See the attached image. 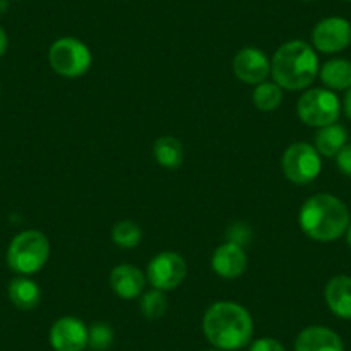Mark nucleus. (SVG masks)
<instances>
[{
    "instance_id": "10",
    "label": "nucleus",
    "mask_w": 351,
    "mask_h": 351,
    "mask_svg": "<svg viewBox=\"0 0 351 351\" xmlns=\"http://www.w3.org/2000/svg\"><path fill=\"white\" fill-rule=\"evenodd\" d=\"M49 339L56 351H83L88 346V327L77 317H60L50 327Z\"/></svg>"
},
{
    "instance_id": "2",
    "label": "nucleus",
    "mask_w": 351,
    "mask_h": 351,
    "mask_svg": "<svg viewBox=\"0 0 351 351\" xmlns=\"http://www.w3.org/2000/svg\"><path fill=\"white\" fill-rule=\"evenodd\" d=\"M298 222L308 238L329 243L346 234L351 217L343 200L334 195L317 193L302 205Z\"/></svg>"
},
{
    "instance_id": "11",
    "label": "nucleus",
    "mask_w": 351,
    "mask_h": 351,
    "mask_svg": "<svg viewBox=\"0 0 351 351\" xmlns=\"http://www.w3.org/2000/svg\"><path fill=\"white\" fill-rule=\"evenodd\" d=\"M232 71L241 83L260 84L267 80L271 74V60L262 50L241 49L232 59Z\"/></svg>"
},
{
    "instance_id": "15",
    "label": "nucleus",
    "mask_w": 351,
    "mask_h": 351,
    "mask_svg": "<svg viewBox=\"0 0 351 351\" xmlns=\"http://www.w3.org/2000/svg\"><path fill=\"white\" fill-rule=\"evenodd\" d=\"M324 298L334 315L351 320V278L336 276L330 279L324 291Z\"/></svg>"
},
{
    "instance_id": "22",
    "label": "nucleus",
    "mask_w": 351,
    "mask_h": 351,
    "mask_svg": "<svg viewBox=\"0 0 351 351\" xmlns=\"http://www.w3.org/2000/svg\"><path fill=\"white\" fill-rule=\"evenodd\" d=\"M167 296L160 289H152L141 296L140 310L147 320H157L164 317L167 312Z\"/></svg>"
},
{
    "instance_id": "26",
    "label": "nucleus",
    "mask_w": 351,
    "mask_h": 351,
    "mask_svg": "<svg viewBox=\"0 0 351 351\" xmlns=\"http://www.w3.org/2000/svg\"><path fill=\"white\" fill-rule=\"evenodd\" d=\"M336 164L337 169H339L344 176L351 178V143H346L341 148L339 154L336 155Z\"/></svg>"
},
{
    "instance_id": "3",
    "label": "nucleus",
    "mask_w": 351,
    "mask_h": 351,
    "mask_svg": "<svg viewBox=\"0 0 351 351\" xmlns=\"http://www.w3.org/2000/svg\"><path fill=\"white\" fill-rule=\"evenodd\" d=\"M271 73L274 83L285 90H305L319 74V59L315 50L303 40L282 43L272 57Z\"/></svg>"
},
{
    "instance_id": "29",
    "label": "nucleus",
    "mask_w": 351,
    "mask_h": 351,
    "mask_svg": "<svg viewBox=\"0 0 351 351\" xmlns=\"http://www.w3.org/2000/svg\"><path fill=\"white\" fill-rule=\"evenodd\" d=\"M8 2H9V0H0V16L4 14L5 11H8V8H9Z\"/></svg>"
},
{
    "instance_id": "19",
    "label": "nucleus",
    "mask_w": 351,
    "mask_h": 351,
    "mask_svg": "<svg viewBox=\"0 0 351 351\" xmlns=\"http://www.w3.org/2000/svg\"><path fill=\"white\" fill-rule=\"evenodd\" d=\"M154 155L158 165L165 169L181 167L184 160V148L178 138L174 136H160L154 143Z\"/></svg>"
},
{
    "instance_id": "32",
    "label": "nucleus",
    "mask_w": 351,
    "mask_h": 351,
    "mask_svg": "<svg viewBox=\"0 0 351 351\" xmlns=\"http://www.w3.org/2000/svg\"><path fill=\"white\" fill-rule=\"evenodd\" d=\"M306 2H310V0H306Z\"/></svg>"
},
{
    "instance_id": "23",
    "label": "nucleus",
    "mask_w": 351,
    "mask_h": 351,
    "mask_svg": "<svg viewBox=\"0 0 351 351\" xmlns=\"http://www.w3.org/2000/svg\"><path fill=\"white\" fill-rule=\"evenodd\" d=\"M114 343V330L109 324L97 322L88 327V348L93 351H107Z\"/></svg>"
},
{
    "instance_id": "12",
    "label": "nucleus",
    "mask_w": 351,
    "mask_h": 351,
    "mask_svg": "<svg viewBox=\"0 0 351 351\" xmlns=\"http://www.w3.org/2000/svg\"><path fill=\"white\" fill-rule=\"evenodd\" d=\"M248 260L243 246L226 241L212 255V271L224 279H236L245 274Z\"/></svg>"
},
{
    "instance_id": "33",
    "label": "nucleus",
    "mask_w": 351,
    "mask_h": 351,
    "mask_svg": "<svg viewBox=\"0 0 351 351\" xmlns=\"http://www.w3.org/2000/svg\"><path fill=\"white\" fill-rule=\"evenodd\" d=\"M348 2H351V0H348Z\"/></svg>"
},
{
    "instance_id": "1",
    "label": "nucleus",
    "mask_w": 351,
    "mask_h": 351,
    "mask_svg": "<svg viewBox=\"0 0 351 351\" xmlns=\"http://www.w3.org/2000/svg\"><path fill=\"white\" fill-rule=\"evenodd\" d=\"M202 329L215 350L238 351L252 341L253 319L239 303L217 302L205 312Z\"/></svg>"
},
{
    "instance_id": "9",
    "label": "nucleus",
    "mask_w": 351,
    "mask_h": 351,
    "mask_svg": "<svg viewBox=\"0 0 351 351\" xmlns=\"http://www.w3.org/2000/svg\"><path fill=\"white\" fill-rule=\"evenodd\" d=\"M315 50L322 53H337L351 43V25L344 18H326L315 25L312 32Z\"/></svg>"
},
{
    "instance_id": "16",
    "label": "nucleus",
    "mask_w": 351,
    "mask_h": 351,
    "mask_svg": "<svg viewBox=\"0 0 351 351\" xmlns=\"http://www.w3.org/2000/svg\"><path fill=\"white\" fill-rule=\"evenodd\" d=\"M40 298H42V291H40L38 285L26 276L16 278L9 282V300L16 308L33 310L35 306H38Z\"/></svg>"
},
{
    "instance_id": "5",
    "label": "nucleus",
    "mask_w": 351,
    "mask_h": 351,
    "mask_svg": "<svg viewBox=\"0 0 351 351\" xmlns=\"http://www.w3.org/2000/svg\"><path fill=\"white\" fill-rule=\"evenodd\" d=\"M296 112L303 124L310 128H324L339 119L341 102L337 95L327 88L306 90L296 104Z\"/></svg>"
},
{
    "instance_id": "6",
    "label": "nucleus",
    "mask_w": 351,
    "mask_h": 351,
    "mask_svg": "<svg viewBox=\"0 0 351 351\" xmlns=\"http://www.w3.org/2000/svg\"><path fill=\"white\" fill-rule=\"evenodd\" d=\"M49 62L59 76L80 77L92 66V52L77 38L64 36L50 45Z\"/></svg>"
},
{
    "instance_id": "7",
    "label": "nucleus",
    "mask_w": 351,
    "mask_h": 351,
    "mask_svg": "<svg viewBox=\"0 0 351 351\" xmlns=\"http://www.w3.org/2000/svg\"><path fill=\"white\" fill-rule=\"evenodd\" d=\"M282 174L295 184H308L319 178L322 171L320 154L313 145L296 141L289 145L281 158Z\"/></svg>"
},
{
    "instance_id": "25",
    "label": "nucleus",
    "mask_w": 351,
    "mask_h": 351,
    "mask_svg": "<svg viewBox=\"0 0 351 351\" xmlns=\"http://www.w3.org/2000/svg\"><path fill=\"white\" fill-rule=\"evenodd\" d=\"M250 351H286V348L281 341L274 337H258L252 343Z\"/></svg>"
},
{
    "instance_id": "18",
    "label": "nucleus",
    "mask_w": 351,
    "mask_h": 351,
    "mask_svg": "<svg viewBox=\"0 0 351 351\" xmlns=\"http://www.w3.org/2000/svg\"><path fill=\"white\" fill-rule=\"evenodd\" d=\"M348 143V131L341 124L334 123L324 126L315 134V148L324 157H336L341 148Z\"/></svg>"
},
{
    "instance_id": "8",
    "label": "nucleus",
    "mask_w": 351,
    "mask_h": 351,
    "mask_svg": "<svg viewBox=\"0 0 351 351\" xmlns=\"http://www.w3.org/2000/svg\"><path fill=\"white\" fill-rule=\"evenodd\" d=\"M188 272L186 260L174 252H162L150 260L147 267V279L154 289L171 291L181 286Z\"/></svg>"
},
{
    "instance_id": "17",
    "label": "nucleus",
    "mask_w": 351,
    "mask_h": 351,
    "mask_svg": "<svg viewBox=\"0 0 351 351\" xmlns=\"http://www.w3.org/2000/svg\"><path fill=\"white\" fill-rule=\"evenodd\" d=\"M320 81L327 86V90L341 92V90H350L351 88V60L346 59H332L327 60L322 66Z\"/></svg>"
},
{
    "instance_id": "20",
    "label": "nucleus",
    "mask_w": 351,
    "mask_h": 351,
    "mask_svg": "<svg viewBox=\"0 0 351 351\" xmlns=\"http://www.w3.org/2000/svg\"><path fill=\"white\" fill-rule=\"evenodd\" d=\"M282 102V88L276 83H263L256 84L253 90V106L262 112H272L278 109Z\"/></svg>"
},
{
    "instance_id": "21",
    "label": "nucleus",
    "mask_w": 351,
    "mask_h": 351,
    "mask_svg": "<svg viewBox=\"0 0 351 351\" xmlns=\"http://www.w3.org/2000/svg\"><path fill=\"white\" fill-rule=\"evenodd\" d=\"M141 228L133 221H119L112 228V241L119 248H136L141 241Z\"/></svg>"
},
{
    "instance_id": "28",
    "label": "nucleus",
    "mask_w": 351,
    "mask_h": 351,
    "mask_svg": "<svg viewBox=\"0 0 351 351\" xmlns=\"http://www.w3.org/2000/svg\"><path fill=\"white\" fill-rule=\"evenodd\" d=\"M5 50H8V35H5L4 28L0 26V57L4 56Z\"/></svg>"
},
{
    "instance_id": "24",
    "label": "nucleus",
    "mask_w": 351,
    "mask_h": 351,
    "mask_svg": "<svg viewBox=\"0 0 351 351\" xmlns=\"http://www.w3.org/2000/svg\"><path fill=\"white\" fill-rule=\"evenodd\" d=\"M250 236H252V231H250L248 226H245L243 222H236V224H232L229 228L228 241L243 246L250 241Z\"/></svg>"
},
{
    "instance_id": "27",
    "label": "nucleus",
    "mask_w": 351,
    "mask_h": 351,
    "mask_svg": "<svg viewBox=\"0 0 351 351\" xmlns=\"http://www.w3.org/2000/svg\"><path fill=\"white\" fill-rule=\"evenodd\" d=\"M343 109L344 114H346L348 119L351 121V88L346 90V95H344V102H343Z\"/></svg>"
},
{
    "instance_id": "30",
    "label": "nucleus",
    "mask_w": 351,
    "mask_h": 351,
    "mask_svg": "<svg viewBox=\"0 0 351 351\" xmlns=\"http://www.w3.org/2000/svg\"><path fill=\"white\" fill-rule=\"evenodd\" d=\"M346 241H348V245H350V248H351V222H350V226H348V231H346Z\"/></svg>"
},
{
    "instance_id": "14",
    "label": "nucleus",
    "mask_w": 351,
    "mask_h": 351,
    "mask_svg": "<svg viewBox=\"0 0 351 351\" xmlns=\"http://www.w3.org/2000/svg\"><path fill=\"white\" fill-rule=\"evenodd\" d=\"M109 281L110 288L119 298L134 300L143 293L145 285H147V276L134 265L121 263L112 269Z\"/></svg>"
},
{
    "instance_id": "31",
    "label": "nucleus",
    "mask_w": 351,
    "mask_h": 351,
    "mask_svg": "<svg viewBox=\"0 0 351 351\" xmlns=\"http://www.w3.org/2000/svg\"><path fill=\"white\" fill-rule=\"evenodd\" d=\"M208 351H221V350H208Z\"/></svg>"
},
{
    "instance_id": "13",
    "label": "nucleus",
    "mask_w": 351,
    "mask_h": 351,
    "mask_svg": "<svg viewBox=\"0 0 351 351\" xmlns=\"http://www.w3.org/2000/svg\"><path fill=\"white\" fill-rule=\"evenodd\" d=\"M295 351H344V344L329 327L310 326L296 336Z\"/></svg>"
},
{
    "instance_id": "4",
    "label": "nucleus",
    "mask_w": 351,
    "mask_h": 351,
    "mask_svg": "<svg viewBox=\"0 0 351 351\" xmlns=\"http://www.w3.org/2000/svg\"><path fill=\"white\" fill-rule=\"evenodd\" d=\"M49 256V239L43 232L35 229L19 232L8 250L9 267L21 276H33L42 271Z\"/></svg>"
}]
</instances>
